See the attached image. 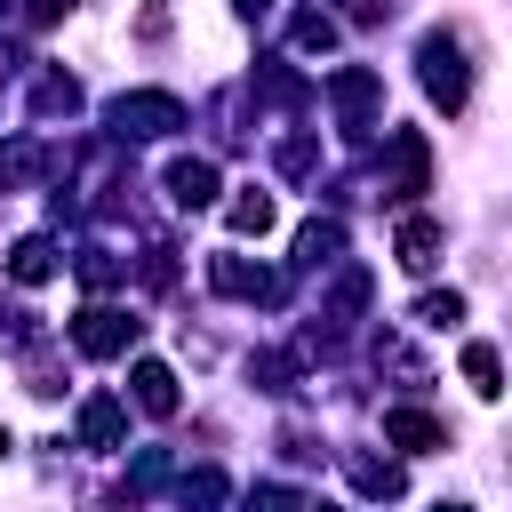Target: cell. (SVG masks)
<instances>
[{"label": "cell", "instance_id": "obj_8", "mask_svg": "<svg viewBox=\"0 0 512 512\" xmlns=\"http://www.w3.org/2000/svg\"><path fill=\"white\" fill-rule=\"evenodd\" d=\"M168 200H176V208H216V160L176 152V160H168Z\"/></svg>", "mask_w": 512, "mask_h": 512}, {"label": "cell", "instance_id": "obj_14", "mask_svg": "<svg viewBox=\"0 0 512 512\" xmlns=\"http://www.w3.org/2000/svg\"><path fill=\"white\" fill-rule=\"evenodd\" d=\"M48 272H56V240H48V232H24V240L8 248V280H16V288H40Z\"/></svg>", "mask_w": 512, "mask_h": 512}, {"label": "cell", "instance_id": "obj_27", "mask_svg": "<svg viewBox=\"0 0 512 512\" xmlns=\"http://www.w3.org/2000/svg\"><path fill=\"white\" fill-rule=\"evenodd\" d=\"M24 392H40V400H56L64 384H56V360H48V344H32V360H24Z\"/></svg>", "mask_w": 512, "mask_h": 512}, {"label": "cell", "instance_id": "obj_28", "mask_svg": "<svg viewBox=\"0 0 512 512\" xmlns=\"http://www.w3.org/2000/svg\"><path fill=\"white\" fill-rule=\"evenodd\" d=\"M248 512H312L296 488H280V480H264V488H248Z\"/></svg>", "mask_w": 512, "mask_h": 512}, {"label": "cell", "instance_id": "obj_34", "mask_svg": "<svg viewBox=\"0 0 512 512\" xmlns=\"http://www.w3.org/2000/svg\"><path fill=\"white\" fill-rule=\"evenodd\" d=\"M312 512H336V504H312Z\"/></svg>", "mask_w": 512, "mask_h": 512}, {"label": "cell", "instance_id": "obj_9", "mask_svg": "<svg viewBox=\"0 0 512 512\" xmlns=\"http://www.w3.org/2000/svg\"><path fill=\"white\" fill-rule=\"evenodd\" d=\"M128 392H136V408H144V416H176V408H184V392H176V368H168V360H136V368H128Z\"/></svg>", "mask_w": 512, "mask_h": 512}, {"label": "cell", "instance_id": "obj_24", "mask_svg": "<svg viewBox=\"0 0 512 512\" xmlns=\"http://www.w3.org/2000/svg\"><path fill=\"white\" fill-rule=\"evenodd\" d=\"M416 320H424V328H456V320H464V296H456V288H432V296H416Z\"/></svg>", "mask_w": 512, "mask_h": 512}, {"label": "cell", "instance_id": "obj_25", "mask_svg": "<svg viewBox=\"0 0 512 512\" xmlns=\"http://www.w3.org/2000/svg\"><path fill=\"white\" fill-rule=\"evenodd\" d=\"M312 168H320V144H312V136H288V144H280V176H296V184H304Z\"/></svg>", "mask_w": 512, "mask_h": 512}, {"label": "cell", "instance_id": "obj_1", "mask_svg": "<svg viewBox=\"0 0 512 512\" xmlns=\"http://www.w3.org/2000/svg\"><path fill=\"white\" fill-rule=\"evenodd\" d=\"M416 80H424V96H432L440 112H464V96H472L464 40H456V32H424V48H416Z\"/></svg>", "mask_w": 512, "mask_h": 512}, {"label": "cell", "instance_id": "obj_6", "mask_svg": "<svg viewBox=\"0 0 512 512\" xmlns=\"http://www.w3.org/2000/svg\"><path fill=\"white\" fill-rule=\"evenodd\" d=\"M432 176V144L416 128H392V152H384V200H416Z\"/></svg>", "mask_w": 512, "mask_h": 512}, {"label": "cell", "instance_id": "obj_17", "mask_svg": "<svg viewBox=\"0 0 512 512\" xmlns=\"http://www.w3.org/2000/svg\"><path fill=\"white\" fill-rule=\"evenodd\" d=\"M32 112H40V120H72V112H80V80H72V72H40V80H32Z\"/></svg>", "mask_w": 512, "mask_h": 512}, {"label": "cell", "instance_id": "obj_5", "mask_svg": "<svg viewBox=\"0 0 512 512\" xmlns=\"http://www.w3.org/2000/svg\"><path fill=\"white\" fill-rule=\"evenodd\" d=\"M136 328H144V320L112 312V304H88V312L72 320V344H80L88 360H120V352H136Z\"/></svg>", "mask_w": 512, "mask_h": 512}, {"label": "cell", "instance_id": "obj_10", "mask_svg": "<svg viewBox=\"0 0 512 512\" xmlns=\"http://www.w3.org/2000/svg\"><path fill=\"white\" fill-rule=\"evenodd\" d=\"M128 440V408L112 392H88L80 400V448H120Z\"/></svg>", "mask_w": 512, "mask_h": 512}, {"label": "cell", "instance_id": "obj_15", "mask_svg": "<svg viewBox=\"0 0 512 512\" xmlns=\"http://www.w3.org/2000/svg\"><path fill=\"white\" fill-rule=\"evenodd\" d=\"M344 472L360 480V496H384V504H392V496L408 488V472H400L392 456H360V448H352V456H344Z\"/></svg>", "mask_w": 512, "mask_h": 512}, {"label": "cell", "instance_id": "obj_4", "mask_svg": "<svg viewBox=\"0 0 512 512\" xmlns=\"http://www.w3.org/2000/svg\"><path fill=\"white\" fill-rule=\"evenodd\" d=\"M208 280H216V296H232V304H280V296H288V280L264 272V264H248V256H208Z\"/></svg>", "mask_w": 512, "mask_h": 512}, {"label": "cell", "instance_id": "obj_18", "mask_svg": "<svg viewBox=\"0 0 512 512\" xmlns=\"http://www.w3.org/2000/svg\"><path fill=\"white\" fill-rule=\"evenodd\" d=\"M224 224H232L240 240H264V232H272V192H256V184L232 192V200H224Z\"/></svg>", "mask_w": 512, "mask_h": 512}, {"label": "cell", "instance_id": "obj_26", "mask_svg": "<svg viewBox=\"0 0 512 512\" xmlns=\"http://www.w3.org/2000/svg\"><path fill=\"white\" fill-rule=\"evenodd\" d=\"M120 280V256L112 248H80V288H112Z\"/></svg>", "mask_w": 512, "mask_h": 512}, {"label": "cell", "instance_id": "obj_11", "mask_svg": "<svg viewBox=\"0 0 512 512\" xmlns=\"http://www.w3.org/2000/svg\"><path fill=\"white\" fill-rule=\"evenodd\" d=\"M384 440H392V448H416V456H432V448H448V432H440V416H424V408H384Z\"/></svg>", "mask_w": 512, "mask_h": 512}, {"label": "cell", "instance_id": "obj_22", "mask_svg": "<svg viewBox=\"0 0 512 512\" xmlns=\"http://www.w3.org/2000/svg\"><path fill=\"white\" fill-rule=\"evenodd\" d=\"M248 376H256V392H296V360L288 352H248Z\"/></svg>", "mask_w": 512, "mask_h": 512}, {"label": "cell", "instance_id": "obj_16", "mask_svg": "<svg viewBox=\"0 0 512 512\" xmlns=\"http://www.w3.org/2000/svg\"><path fill=\"white\" fill-rule=\"evenodd\" d=\"M288 48H296V56H328V48H336V16H328V8H296V16H288Z\"/></svg>", "mask_w": 512, "mask_h": 512}, {"label": "cell", "instance_id": "obj_35", "mask_svg": "<svg viewBox=\"0 0 512 512\" xmlns=\"http://www.w3.org/2000/svg\"><path fill=\"white\" fill-rule=\"evenodd\" d=\"M0 16H8V0H0Z\"/></svg>", "mask_w": 512, "mask_h": 512}, {"label": "cell", "instance_id": "obj_31", "mask_svg": "<svg viewBox=\"0 0 512 512\" xmlns=\"http://www.w3.org/2000/svg\"><path fill=\"white\" fill-rule=\"evenodd\" d=\"M344 16L352 24H384V0H344Z\"/></svg>", "mask_w": 512, "mask_h": 512}, {"label": "cell", "instance_id": "obj_30", "mask_svg": "<svg viewBox=\"0 0 512 512\" xmlns=\"http://www.w3.org/2000/svg\"><path fill=\"white\" fill-rule=\"evenodd\" d=\"M72 8H80V0H24V16H32V24H56V16H72Z\"/></svg>", "mask_w": 512, "mask_h": 512}, {"label": "cell", "instance_id": "obj_2", "mask_svg": "<svg viewBox=\"0 0 512 512\" xmlns=\"http://www.w3.org/2000/svg\"><path fill=\"white\" fill-rule=\"evenodd\" d=\"M328 104H336V128L360 144V136L384 120V80H376L368 64H344V72H328Z\"/></svg>", "mask_w": 512, "mask_h": 512}, {"label": "cell", "instance_id": "obj_32", "mask_svg": "<svg viewBox=\"0 0 512 512\" xmlns=\"http://www.w3.org/2000/svg\"><path fill=\"white\" fill-rule=\"evenodd\" d=\"M232 8H240V16H264V8H272V0H232Z\"/></svg>", "mask_w": 512, "mask_h": 512}, {"label": "cell", "instance_id": "obj_7", "mask_svg": "<svg viewBox=\"0 0 512 512\" xmlns=\"http://www.w3.org/2000/svg\"><path fill=\"white\" fill-rule=\"evenodd\" d=\"M64 168V152L48 144V136H8L0 144V192H24V184H40V176H56Z\"/></svg>", "mask_w": 512, "mask_h": 512}, {"label": "cell", "instance_id": "obj_23", "mask_svg": "<svg viewBox=\"0 0 512 512\" xmlns=\"http://www.w3.org/2000/svg\"><path fill=\"white\" fill-rule=\"evenodd\" d=\"M152 488H168V448H144V456L128 464V504L152 496Z\"/></svg>", "mask_w": 512, "mask_h": 512}, {"label": "cell", "instance_id": "obj_3", "mask_svg": "<svg viewBox=\"0 0 512 512\" xmlns=\"http://www.w3.org/2000/svg\"><path fill=\"white\" fill-rule=\"evenodd\" d=\"M192 112H184V96H168V88H128V96H112V136H176Z\"/></svg>", "mask_w": 512, "mask_h": 512}, {"label": "cell", "instance_id": "obj_21", "mask_svg": "<svg viewBox=\"0 0 512 512\" xmlns=\"http://www.w3.org/2000/svg\"><path fill=\"white\" fill-rule=\"evenodd\" d=\"M360 304H368V272H360V264H344V272H336V296H328V312H320V320H352Z\"/></svg>", "mask_w": 512, "mask_h": 512}, {"label": "cell", "instance_id": "obj_12", "mask_svg": "<svg viewBox=\"0 0 512 512\" xmlns=\"http://www.w3.org/2000/svg\"><path fill=\"white\" fill-rule=\"evenodd\" d=\"M296 264H304V272H328V264H344V224H336V216H312V224L296 232Z\"/></svg>", "mask_w": 512, "mask_h": 512}, {"label": "cell", "instance_id": "obj_13", "mask_svg": "<svg viewBox=\"0 0 512 512\" xmlns=\"http://www.w3.org/2000/svg\"><path fill=\"white\" fill-rule=\"evenodd\" d=\"M440 240H448V232H440L432 216H408V224H400V240H392V256H400L408 272H432V264H440Z\"/></svg>", "mask_w": 512, "mask_h": 512}, {"label": "cell", "instance_id": "obj_20", "mask_svg": "<svg viewBox=\"0 0 512 512\" xmlns=\"http://www.w3.org/2000/svg\"><path fill=\"white\" fill-rule=\"evenodd\" d=\"M464 384H472L480 400L504 392V360H496V344H464Z\"/></svg>", "mask_w": 512, "mask_h": 512}, {"label": "cell", "instance_id": "obj_33", "mask_svg": "<svg viewBox=\"0 0 512 512\" xmlns=\"http://www.w3.org/2000/svg\"><path fill=\"white\" fill-rule=\"evenodd\" d=\"M440 512H464V504H440Z\"/></svg>", "mask_w": 512, "mask_h": 512}, {"label": "cell", "instance_id": "obj_19", "mask_svg": "<svg viewBox=\"0 0 512 512\" xmlns=\"http://www.w3.org/2000/svg\"><path fill=\"white\" fill-rule=\"evenodd\" d=\"M256 88L272 96V104H288V112H304V72H288V56H264V72H256Z\"/></svg>", "mask_w": 512, "mask_h": 512}, {"label": "cell", "instance_id": "obj_29", "mask_svg": "<svg viewBox=\"0 0 512 512\" xmlns=\"http://www.w3.org/2000/svg\"><path fill=\"white\" fill-rule=\"evenodd\" d=\"M0 344H24V352L40 344V328H32V312H24V304H0Z\"/></svg>", "mask_w": 512, "mask_h": 512}]
</instances>
